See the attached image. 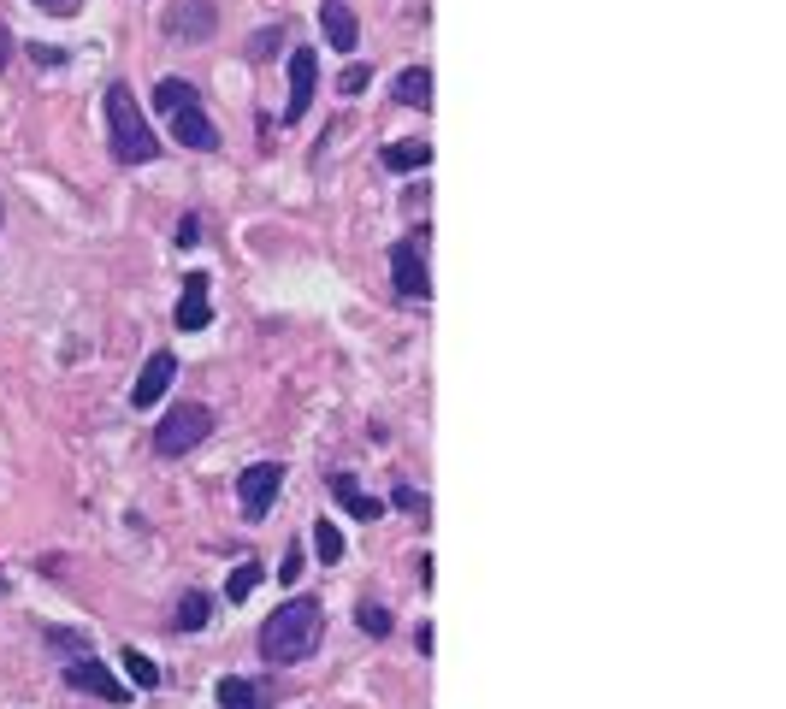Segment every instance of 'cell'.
<instances>
[{
  "label": "cell",
  "instance_id": "16",
  "mask_svg": "<svg viewBox=\"0 0 786 709\" xmlns=\"http://www.w3.org/2000/svg\"><path fill=\"white\" fill-rule=\"evenodd\" d=\"M184 107H201L196 83H184V77H160V89H154V113L172 119V113H184Z\"/></svg>",
  "mask_w": 786,
  "mask_h": 709
},
{
  "label": "cell",
  "instance_id": "25",
  "mask_svg": "<svg viewBox=\"0 0 786 709\" xmlns=\"http://www.w3.org/2000/svg\"><path fill=\"white\" fill-rule=\"evenodd\" d=\"M367 83H373V65H349V71H343V77H337V89H343V95H361V89H367Z\"/></svg>",
  "mask_w": 786,
  "mask_h": 709
},
{
  "label": "cell",
  "instance_id": "23",
  "mask_svg": "<svg viewBox=\"0 0 786 709\" xmlns=\"http://www.w3.org/2000/svg\"><path fill=\"white\" fill-rule=\"evenodd\" d=\"M48 645L60 650L66 662H77V656H89V633H48Z\"/></svg>",
  "mask_w": 786,
  "mask_h": 709
},
{
  "label": "cell",
  "instance_id": "21",
  "mask_svg": "<svg viewBox=\"0 0 786 709\" xmlns=\"http://www.w3.org/2000/svg\"><path fill=\"white\" fill-rule=\"evenodd\" d=\"M314 556H320L326 568H337V562H343V532H337L331 520H320V526H314Z\"/></svg>",
  "mask_w": 786,
  "mask_h": 709
},
{
  "label": "cell",
  "instance_id": "14",
  "mask_svg": "<svg viewBox=\"0 0 786 709\" xmlns=\"http://www.w3.org/2000/svg\"><path fill=\"white\" fill-rule=\"evenodd\" d=\"M396 107H432V65H408L396 71Z\"/></svg>",
  "mask_w": 786,
  "mask_h": 709
},
{
  "label": "cell",
  "instance_id": "10",
  "mask_svg": "<svg viewBox=\"0 0 786 709\" xmlns=\"http://www.w3.org/2000/svg\"><path fill=\"white\" fill-rule=\"evenodd\" d=\"M166 125H172V136H178L184 148H196V154H219V125L207 119V107H184V113H172Z\"/></svg>",
  "mask_w": 786,
  "mask_h": 709
},
{
  "label": "cell",
  "instance_id": "29",
  "mask_svg": "<svg viewBox=\"0 0 786 709\" xmlns=\"http://www.w3.org/2000/svg\"><path fill=\"white\" fill-rule=\"evenodd\" d=\"M24 54H30L36 65H66V54H60V48H42V42H30Z\"/></svg>",
  "mask_w": 786,
  "mask_h": 709
},
{
  "label": "cell",
  "instance_id": "33",
  "mask_svg": "<svg viewBox=\"0 0 786 709\" xmlns=\"http://www.w3.org/2000/svg\"><path fill=\"white\" fill-rule=\"evenodd\" d=\"M0 597H6V574H0Z\"/></svg>",
  "mask_w": 786,
  "mask_h": 709
},
{
  "label": "cell",
  "instance_id": "20",
  "mask_svg": "<svg viewBox=\"0 0 786 709\" xmlns=\"http://www.w3.org/2000/svg\"><path fill=\"white\" fill-rule=\"evenodd\" d=\"M119 662H125V674H131V686H142V692H154L160 686V668L142 656V650H119Z\"/></svg>",
  "mask_w": 786,
  "mask_h": 709
},
{
  "label": "cell",
  "instance_id": "19",
  "mask_svg": "<svg viewBox=\"0 0 786 709\" xmlns=\"http://www.w3.org/2000/svg\"><path fill=\"white\" fill-rule=\"evenodd\" d=\"M355 627H361L367 639H391V633H396L391 609H385V603H373V597H367V603H355Z\"/></svg>",
  "mask_w": 786,
  "mask_h": 709
},
{
  "label": "cell",
  "instance_id": "30",
  "mask_svg": "<svg viewBox=\"0 0 786 709\" xmlns=\"http://www.w3.org/2000/svg\"><path fill=\"white\" fill-rule=\"evenodd\" d=\"M12 54H18V36H12V24H0V71L12 65Z\"/></svg>",
  "mask_w": 786,
  "mask_h": 709
},
{
  "label": "cell",
  "instance_id": "11",
  "mask_svg": "<svg viewBox=\"0 0 786 709\" xmlns=\"http://www.w3.org/2000/svg\"><path fill=\"white\" fill-rule=\"evenodd\" d=\"M213 302H207V272H184V302H178V331H207Z\"/></svg>",
  "mask_w": 786,
  "mask_h": 709
},
{
  "label": "cell",
  "instance_id": "31",
  "mask_svg": "<svg viewBox=\"0 0 786 709\" xmlns=\"http://www.w3.org/2000/svg\"><path fill=\"white\" fill-rule=\"evenodd\" d=\"M432 645H438V633L420 621V627H414V650H420V656H432Z\"/></svg>",
  "mask_w": 786,
  "mask_h": 709
},
{
  "label": "cell",
  "instance_id": "22",
  "mask_svg": "<svg viewBox=\"0 0 786 709\" xmlns=\"http://www.w3.org/2000/svg\"><path fill=\"white\" fill-rule=\"evenodd\" d=\"M261 580H266L261 562H243V568H231V580H225V597H231V603H243V597H249V591H255Z\"/></svg>",
  "mask_w": 786,
  "mask_h": 709
},
{
  "label": "cell",
  "instance_id": "8",
  "mask_svg": "<svg viewBox=\"0 0 786 709\" xmlns=\"http://www.w3.org/2000/svg\"><path fill=\"white\" fill-rule=\"evenodd\" d=\"M284 77H290L284 125H302V119H308V101H314V89H320V60H314V48H296V54L284 60Z\"/></svg>",
  "mask_w": 786,
  "mask_h": 709
},
{
  "label": "cell",
  "instance_id": "15",
  "mask_svg": "<svg viewBox=\"0 0 786 709\" xmlns=\"http://www.w3.org/2000/svg\"><path fill=\"white\" fill-rule=\"evenodd\" d=\"M213 698H219L225 709H266V686L243 680V674H225V680L213 686Z\"/></svg>",
  "mask_w": 786,
  "mask_h": 709
},
{
  "label": "cell",
  "instance_id": "17",
  "mask_svg": "<svg viewBox=\"0 0 786 709\" xmlns=\"http://www.w3.org/2000/svg\"><path fill=\"white\" fill-rule=\"evenodd\" d=\"M379 160L391 166L396 178H408V172H420V166H432V142H420V136H414V142H391V148H385Z\"/></svg>",
  "mask_w": 786,
  "mask_h": 709
},
{
  "label": "cell",
  "instance_id": "18",
  "mask_svg": "<svg viewBox=\"0 0 786 709\" xmlns=\"http://www.w3.org/2000/svg\"><path fill=\"white\" fill-rule=\"evenodd\" d=\"M207 615H213V597H207V591H184V597H178L172 627H178V633H201V627H207Z\"/></svg>",
  "mask_w": 786,
  "mask_h": 709
},
{
  "label": "cell",
  "instance_id": "4",
  "mask_svg": "<svg viewBox=\"0 0 786 709\" xmlns=\"http://www.w3.org/2000/svg\"><path fill=\"white\" fill-rule=\"evenodd\" d=\"M391 278H396V290H402L408 302H426V296H432V272H426V225L391 249Z\"/></svg>",
  "mask_w": 786,
  "mask_h": 709
},
{
  "label": "cell",
  "instance_id": "9",
  "mask_svg": "<svg viewBox=\"0 0 786 709\" xmlns=\"http://www.w3.org/2000/svg\"><path fill=\"white\" fill-rule=\"evenodd\" d=\"M178 379V355L172 349H154L148 361H142V379L131 385V408H160V396L172 390Z\"/></svg>",
  "mask_w": 786,
  "mask_h": 709
},
{
  "label": "cell",
  "instance_id": "28",
  "mask_svg": "<svg viewBox=\"0 0 786 709\" xmlns=\"http://www.w3.org/2000/svg\"><path fill=\"white\" fill-rule=\"evenodd\" d=\"M196 243H201V219L184 213V219H178V249H196Z\"/></svg>",
  "mask_w": 786,
  "mask_h": 709
},
{
  "label": "cell",
  "instance_id": "27",
  "mask_svg": "<svg viewBox=\"0 0 786 709\" xmlns=\"http://www.w3.org/2000/svg\"><path fill=\"white\" fill-rule=\"evenodd\" d=\"M278 580H284V585L302 580V544H290V550H284V562H278Z\"/></svg>",
  "mask_w": 786,
  "mask_h": 709
},
{
  "label": "cell",
  "instance_id": "5",
  "mask_svg": "<svg viewBox=\"0 0 786 709\" xmlns=\"http://www.w3.org/2000/svg\"><path fill=\"white\" fill-rule=\"evenodd\" d=\"M160 24H166L172 42L201 48V42H213V30H219V6H213V0H172Z\"/></svg>",
  "mask_w": 786,
  "mask_h": 709
},
{
  "label": "cell",
  "instance_id": "3",
  "mask_svg": "<svg viewBox=\"0 0 786 709\" xmlns=\"http://www.w3.org/2000/svg\"><path fill=\"white\" fill-rule=\"evenodd\" d=\"M213 438V408L207 402H166V420L154 426V455L178 461V455L201 450Z\"/></svg>",
  "mask_w": 786,
  "mask_h": 709
},
{
  "label": "cell",
  "instance_id": "1",
  "mask_svg": "<svg viewBox=\"0 0 786 709\" xmlns=\"http://www.w3.org/2000/svg\"><path fill=\"white\" fill-rule=\"evenodd\" d=\"M320 639H326V609H320L314 597H290V603H278V609L261 621V633H255L261 662H272V668H296V662H308V656L320 650Z\"/></svg>",
  "mask_w": 786,
  "mask_h": 709
},
{
  "label": "cell",
  "instance_id": "26",
  "mask_svg": "<svg viewBox=\"0 0 786 709\" xmlns=\"http://www.w3.org/2000/svg\"><path fill=\"white\" fill-rule=\"evenodd\" d=\"M391 509H402V515H426V497H420L414 485H396V491H391Z\"/></svg>",
  "mask_w": 786,
  "mask_h": 709
},
{
  "label": "cell",
  "instance_id": "24",
  "mask_svg": "<svg viewBox=\"0 0 786 709\" xmlns=\"http://www.w3.org/2000/svg\"><path fill=\"white\" fill-rule=\"evenodd\" d=\"M278 42H284V30H278V24H272V30H255V36H249V60H272V54H278Z\"/></svg>",
  "mask_w": 786,
  "mask_h": 709
},
{
  "label": "cell",
  "instance_id": "6",
  "mask_svg": "<svg viewBox=\"0 0 786 709\" xmlns=\"http://www.w3.org/2000/svg\"><path fill=\"white\" fill-rule=\"evenodd\" d=\"M278 491H284V467H278V461H249V467L237 473V503H243V515H249V520L272 515Z\"/></svg>",
  "mask_w": 786,
  "mask_h": 709
},
{
  "label": "cell",
  "instance_id": "7",
  "mask_svg": "<svg viewBox=\"0 0 786 709\" xmlns=\"http://www.w3.org/2000/svg\"><path fill=\"white\" fill-rule=\"evenodd\" d=\"M66 686H71V692L101 698V704H131V686H125L107 662H95V656H77V662H66Z\"/></svg>",
  "mask_w": 786,
  "mask_h": 709
},
{
  "label": "cell",
  "instance_id": "2",
  "mask_svg": "<svg viewBox=\"0 0 786 709\" xmlns=\"http://www.w3.org/2000/svg\"><path fill=\"white\" fill-rule=\"evenodd\" d=\"M107 142H113V160H119V166L160 160V136L148 130V119H142V107H136V95L125 83L107 89Z\"/></svg>",
  "mask_w": 786,
  "mask_h": 709
},
{
  "label": "cell",
  "instance_id": "32",
  "mask_svg": "<svg viewBox=\"0 0 786 709\" xmlns=\"http://www.w3.org/2000/svg\"><path fill=\"white\" fill-rule=\"evenodd\" d=\"M36 6H42V12H77L83 0H36Z\"/></svg>",
  "mask_w": 786,
  "mask_h": 709
},
{
  "label": "cell",
  "instance_id": "12",
  "mask_svg": "<svg viewBox=\"0 0 786 709\" xmlns=\"http://www.w3.org/2000/svg\"><path fill=\"white\" fill-rule=\"evenodd\" d=\"M320 24H326V42L337 48V54H355V36H361V24H355L349 0H320Z\"/></svg>",
  "mask_w": 786,
  "mask_h": 709
},
{
  "label": "cell",
  "instance_id": "13",
  "mask_svg": "<svg viewBox=\"0 0 786 709\" xmlns=\"http://www.w3.org/2000/svg\"><path fill=\"white\" fill-rule=\"evenodd\" d=\"M331 497H337V509H349L355 520H379V515H385V503H379V497H367L349 473H331Z\"/></svg>",
  "mask_w": 786,
  "mask_h": 709
}]
</instances>
